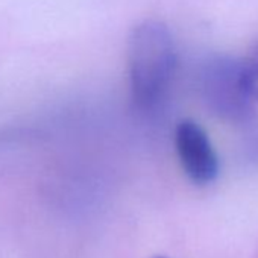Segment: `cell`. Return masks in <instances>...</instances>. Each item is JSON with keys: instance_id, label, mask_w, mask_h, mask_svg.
Listing matches in <instances>:
<instances>
[{"instance_id": "cell-1", "label": "cell", "mask_w": 258, "mask_h": 258, "mask_svg": "<svg viewBox=\"0 0 258 258\" xmlns=\"http://www.w3.org/2000/svg\"><path fill=\"white\" fill-rule=\"evenodd\" d=\"M176 44L170 29L158 20H145L127 38V73L139 108L155 106L169 90L176 72Z\"/></svg>"}, {"instance_id": "cell-2", "label": "cell", "mask_w": 258, "mask_h": 258, "mask_svg": "<svg viewBox=\"0 0 258 258\" xmlns=\"http://www.w3.org/2000/svg\"><path fill=\"white\" fill-rule=\"evenodd\" d=\"M199 90L207 108L217 117L243 123L253 115V100L249 96L241 70V59L228 55H213L199 72Z\"/></svg>"}, {"instance_id": "cell-3", "label": "cell", "mask_w": 258, "mask_h": 258, "mask_svg": "<svg viewBox=\"0 0 258 258\" xmlns=\"http://www.w3.org/2000/svg\"><path fill=\"white\" fill-rule=\"evenodd\" d=\"M175 146L185 175L196 184L217 178L219 160L204 129L193 120H182L175 129Z\"/></svg>"}, {"instance_id": "cell-4", "label": "cell", "mask_w": 258, "mask_h": 258, "mask_svg": "<svg viewBox=\"0 0 258 258\" xmlns=\"http://www.w3.org/2000/svg\"><path fill=\"white\" fill-rule=\"evenodd\" d=\"M241 70L249 96L253 102H258V43L253 46L249 55L241 59Z\"/></svg>"}, {"instance_id": "cell-5", "label": "cell", "mask_w": 258, "mask_h": 258, "mask_svg": "<svg viewBox=\"0 0 258 258\" xmlns=\"http://www.w3.org/2000/svg\"><path fill=\"white\" fill-rule=\"evenodd\" d=\"M154 258H166V256H154Z\"/></svg>"}]
</instances>
